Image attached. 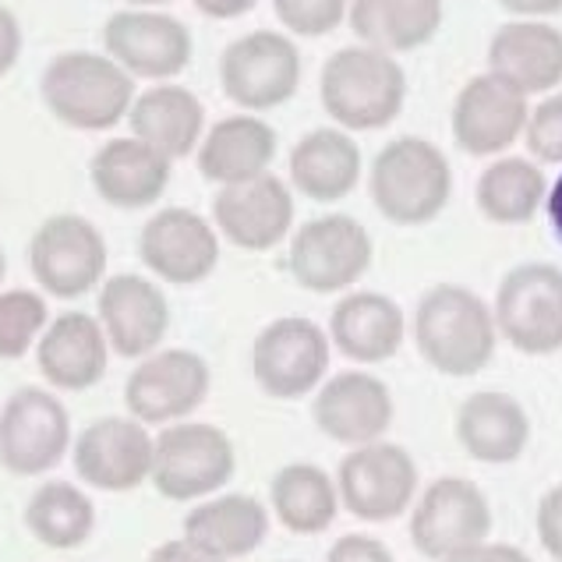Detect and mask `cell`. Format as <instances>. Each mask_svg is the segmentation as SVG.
Wrapping results in <instances>:
<instances>
[{"mask_svg": "<svg viewBox=\"0 0 562 562\" xmlns=\"http://www.w3.org/2000/svg\"><path fill=\"white\" fill-rule=\"evenodd\" d=\"M414 344L442 375L471 379L495 358V312L460 283H436L414 308Z\"/></svg>", "mask_w": 562, "mask_h": 562, "instance_id": "cell-1", "label": "cell"}, {"mask_svg": "<svg viewBox=\"0 0 562 562\" xmlns=\"http://www.w3.org/2000/svg\"><path fill=\"white\" fill-rule=\"evenodd\" d=\"M269 503L286 531L323 535L336 520V509H340V488L315 463H291L272 477Z\"/></svg>", "mask_w": 562, "mask_h": 562, "instance_id": "cell-33", "label": "cell"}, {"mask_svg": "<svg viewBox=\"0 0 562 562\" xmlns=\"http://www.w3.org/2000/svg\"><path fill=\"white\" fill-rule=\"evenodd\" d=\"M259 0H195V8L205 14V19H216V22H231L248 14Z\"/></svg>", "mask_w": 562, "mask_h": 562, "instance_id": "cell-43", "label": "cell"}, {"mask_svg": "<svg viewBox=\"0 0 562 562\" xmlns=\"http://www.w3.org/2000/svg\"><path fill=\"white\" fill-rule=\"evenodd\" d=\"M89 181L106 205L146 209L170 184V159L142 138H110L95 149L89 164Z\"/></svg>", "mask_w": 562, "mask_h": 562, "instance_id": "cell-25", "label": "cell"}, {"mask_svg": "<svg viewBox=\"0 0 562 562\" xmlns=\"http://www.w3.org/2000/svg\"><path fill=\"white\" fill-rule=\"evenodd\" d=\"M237 457L227 431L202 422L164 425L153 453V485L173 503L205 499L234 477Z\"/></svg>", "mask_w": 562, "mask_h": 562, "instance_id": "cell-7", "label": "cell"}, {"mask_svg": "<svg viewBox=\"0 0 562 562\" xmlns=\"http://www.w3.org/2000/svg\"><path fill=\"white\" fill-rule=\"evenodd\" d=\"M544 213H549V227L555 234V240L562 245V173L552 181L549 188V199H544Z\"/></svg>", "mask_w": 562, "mask_h": 562, "instance_id": "cell-45", "label": "cell"}, {"mask_svg": "<svg viewBox=\"0 0 562 562\" xmlns=\"http://www.w3.org/2000/svg\"><path fill=\"white\" fill-rule=\"evenodd\" d=\"M527 153L538 164H562V92H549L538 106H531L524 127Z\"/></svg>", "mask_w": 562, "mask_h": 562, "instance_id": "cell-37", "label": "cell"}, {"mask_svg": "<svg viewBox=\"0 0 562 562\" xmlns=\"http://www.w3.org/2000/svg\"><path fill=\"white\" fill-rule=\"evenodd\" d=\"M209 382H213L209 364L195 350H156L127 375L124 404L142 425H170L205 404Z\"/></svg>", "mask_w": 562, "mask_h": 562, "instance_id": "cell-15", "label": "cell"}, {"mask_svg": "<svg viewBox=\"0 0 562 562\" xmlns=\"http://www.w3.org/2000/svg\"><path fill=\"white\" fill-rule=\"evenodd\" d=\"M4 272H8V259H4V248H0V283H4Z\"/></svg>", "mask_w": 562, "mask_h": 562, "instance_id": "cell-47", "label": "cell"}, {"mask_svg": "<svg viewBox=\"0 0 562 562\" xmlns=\"http://www.w3.org/2000/svg\"><path fill=\"white\" fill-rule=\"evenodd\" d=\"M156 439L138 417H100L75 439V471L100 492H132L153 477Z\"/></svg>", "mask_w": 562, "mask_h": 562, "instance_id": "cell-17", "label": "cell"}, {"mask_svg": "<svg viewBox=\"0 0 562 562\" xmlns=\"http://www.w3.org/2000/svg\"><path fill=\"white\" fill-rule=\"evenodd\" d=\"M312 417L326 439L340 446H368L393 425V396L372 372H340L318 385Z\"/></svg>", "mask_w": 562, "mask_h": 562, "instance_id": "cell-21", "label": "cell"}, {"mask_svg": "<svg viewBox=\"0 0 562 562\" xmlns=\"http://www.w3.org/2000/svg\"><path fill=\"white\" fill-rule=\"evenodd\" d=\"M407 336L404 308L379 291H350L329 315V340L344 358L358 364L390 361Z\"/></svg>", "mask_w": 562, "mask_h": 562, "instance_id": "cell-24", "label": "cell"}, {"mask_svg": "<svg viewBox=\"0 0 562 562\" xmlns=\"http://www.w3.org/2000/svg\"><path fill=\"white\" fill-rule=\"evenodd\" d=\"M149 562H223L216 555H209L199 544H191L188 538H173V541H164L159 549L149 555Z\"/></svg>", "mask_w": 562, "mask_h": 562, "instance_id": "cell-42", "label": "cell"}, {"mask_svg": "<svg viewBox=\"0 0 562 562\" xmlns=\"http://www.w3.org/2000/svg\"><path fill=\"white\" fill-rule=\"evenodd\" d=\"M71 446L68 411L40 385H22L0 407V468L19 477L54 471Z\"/></svg>", "mask_w": 562, "mask_h": 562, "instance_id": "cell-12", "label": "cell"}, {"mask_svg": "<svg viewBox=\"0 0 562 562\" xmlns=\"http://www.w3.org/2000/svg\"><path fill=\"white\" fill-rule=\"evenodd\" d=\"M457 439L477 463H513L531 439L527 411L506 393H474L457 411Z\"/></svg>", "mask_w": 562, "mask_h": 562, "instance_id": "cell-29", "label": "cell"}, {"mask_svg": "<svg viewBox=\"0 0 562 562\" xmlns=\"http://www.w3.org/2000/svg\"><path fill=\"white\" fill-rule=\"evenodd\" d=\"M499 8L517 14V19H549V14L562 11V0H499Z\"/></svg>", "mask_w": 562, "mask_h": 562, "instance_id": "cell-44", "label": "cell"}, {"mask_svg": "<svg viewBox=\"0 0 562 562\" xmlns=\"http://www.w3.org/2000/svg\"><path fill=\"white\" fill-rule=\"evenodd\" d=\"M29 266L50 297H82L106 277V240L92 220L78 213H57L43 220L32 234Z\"/></svg>", "mask_w": 562, "mask_h": 562, "instance_id": "cell-10", "label": "cell"}, {"mask_svg": "<svg viewBox=\"0 0 562 562\" xmlns=\"http://www.w3.org/2000/svg\"><path fill=\"white\" fill-rule=\"evenodd\" d=\"M326 562H393V552L372 535H344L333 541Z\"/></svg>", "mask_w": 562, "mask_h": 562, "instance_id": "cell-39", "label": "cell"}, {"mask_svg": "<svg viewBox=\"0 0 562 562\" xmlns=\"http://www.w3.org/2000/svg\"><path fill=\"white\" fill-rule=\"evenodd\" d=\"M488 71L524 95L555 92L562 86V29L541 19L499 25L488 43Z\"/></svg>", "mask_w": 562, "mask_h": 562, "instance_id": "cell-22", "label": "cell"}, {"mask_svg": "<svg viewBox=\"0 0 562 562\" xmlns=\"http://www.w3.org/2000/svg\"><path fill=\"white\" fill-rule=\"evenodd\" d=\"M220 86L245 114L283 106L301 86L297 43L277 29L245 32L220 57Z\"/></svg>", "mask_w": 562, "mask_h": 562, "instance_id": "cell-6", "label": "cell"}, {"mask_svg": "<svg viewBox=\"0 0 562 562\" xmlns=\"http://www.w3.org/2000/svg\"><path fill=\"white\" fill-rule=\"evenodd\" d=\"M22 57V25L14 11L0 4V78H4Z\"/></svg>", "mask_w": 562, "mask_h": 562, "instance_id": "cell-41", "label": "cell"}, {"mask_svg": "<svg viewBox=\"0 0 562 562\" xmlns=\"http://www.w3.org/2000/svg\"><path fill=\"white\" fill-rule=\"evenodd\" d=\"M127 124H132L135 138L164 153L173 164V159H184L188 153H195V146H202L205 106L191 89L159 82L135 95Z\"/></svg>", "mask_w": 562, "mask_h": 562, "instance_id": "cell-27", "label": "cell"}, {"mask_svg": "<svg viewBox=\"0 0 562 562\" xmlns=\"http://www.w3.org/2000/svg\"><path fill=\"white\" fill-rule=\"evenodd\" d=\"M527 114H531L527 95L485 71L457 92L449 124H453V142L468 156H499L524 135Z\"/></svg>", "mask_w": 562, "mask_h": 562, "instance_id": "cell-19", "label": "cell"}, {"mask_svg": "<svg viewBox=\"0 0 562 562\" xmlns=\"http://www.w3.org/2000/svg\"><path fill=\"white\" fill-rule=\"evenodd\" d=\"M213 223L231 245L245 251H269L294 227V191L277 173L227 184L213 199Z\"/></svg>", "mask_w": 562, "mask_h": 562, "instance_id": "cell-18", "label": "cell"}, {"mask_svg": "<svg viewBox=\"0 0 562 562\" xmlns=\"http://www.w3.org/2000/svg\"><path fill=\"white\" fill-rule=\"evenodd\" d=\"M106 57H114L132 78L170 82L191 64V32L181 19L156 8H127L103 25Z\"/></svg>", "mask_w": 562, "mask_h": 562, "instance_id": "cell-14", "label": "cell"}, {"mask_svg": "<svg viewBox=\"0 0 562 562\" xmlns=\"http://www.w3.org/2000/svg\"><path fill=\"white\" fill-rule=\"evenodd\" d=\"M40 95L60 124L75 132H106L132 114L135 78L106 54L68 50L43 68Z\"/></svg>", "mask_w": 562, "mask_h": 562, "instance_id": "cell-4", "label": "cell"}, {"mask_svg": "<svg viewBox=\"0 0 562 562\" xmlns=\"http://www.w3.org/2000/svg\"><path fill=\"white\" fill-rule=\"evenodd\" d=\"M340 506L364 524H390L404 517L417 495V463L396 442L355 446L336 471Z\"/></svg>", "mask_w": 562, "mask_h": 562, "instance_id": "cell-11", "label": "cell"}, {"mask_svg": "<svg viewBox=\"0 0 562 562\" xmlns=\"http://www.w3.org/2000/svg\"><path fill=\"white\" fill-rule=\"evenodd\" d=\"M347 22L364 46L396 57L436 40L442 0H350Z\"/></svg>", "mask_w": 562, "mask_h": 562, "instance_id": "cell-31", "label": "cell"}, {"mask_svg": "<svg viewBox=\"0 0 562 562\" xmlns=\"http://www.w3.org/2000/svg\"><path fill=\"white\" fill-rule=\"evenodd\" d=\"M474 199L485 220L503 223V227H517V223L538 216V209L549 199V181H544V170L535 159L499 156L495 164L481 170Z\"/></svg>", "mask_w": 562, "mask_h": 562, "instance_id": "cell-32", "label": "cell"}, {"mask_svg": "<svg viewBox=\"0 0 562 562\" xmlns=\"http://www.w3.org/2000/svg\"><path fill=\"white\" fill-rule=\"evenodd\" d=\"M277 159V132L259 114H231L202 135L199 170L220 188L245 184L269 173Z\"/></svg>", "mask_w": 562, "mask_h": 562, "instance_id": "cell-26", "label": "cell"}, {"mask_svg": "<svg viewBox=\"0 0 562 562\" xmlns=\"http://www.w3.org/2000/svg\"><path fill=\"white\" fill-rule=\"evenodd\" d=\"M372 234L361 220L347 213H326L294 231L286 269L304 291L340 294L364 277L368 266H372Z\"/></svg>", "mask_w": 562, "mask_h": 562, "instance_id": "cell-5", "label": "cell"}, {"mask_svg": "<svg viewBox=\"0 0 562 562\" xmlns=\"http://www.w3.org/2000/svg\"><path fill=\"white\" fill-rule=\"evenodd\" d=\"M50 308H46L43 294L14 286V291H0V361L22 358L32 344H40L43 329L50 326Z\"/></svg>", "mask_w": 562, "mask_h": 562, "instance_id": "cell-35", "label": "cell"}, {"mask_svg": "<svg viewBox=\"0 0 562 562\" xmlns=\"http://www.w3.org/2000/svg\"><path fill=\"white\" fill-rule=\"evenodd\" d=\"M127 4H135V8H159V4H170V0H127Z\"/></svg>", "mask_w": 562, "mask_h": 562, "instance_id": "cell-46", "label": "cell"}, {"mask_svg": "<svg viewBox=\"0 0 562 562\" xmlns=\"http://www.w3.org/2000/svg\"><path fill=\"white\" fill-rule=\"evenodd\" d=\"M138 255L153 277L173 286H195L220 266V231L195 209L170 205L142 227Z\"/></svg>", "mask_w": 562, "mask_h": 562, "instance_id": "cell-16", "label": "cell"}, {"mask_svg": "<svg viewBox=\"0 0 562 562\" xmlns=\"http://www.w3.org/2000/svg\"><path fill=\"white\" fill-rule=\"evenodd\" d=\"M95 318L110 340V350L121 358H149L164 344L170 329V304L167 294L138 272H117L103 280Z\"/></svg>", "mask_w": 562, "mask_h": 562, "instance_id": "cell-20", "label": "cell"}, {"mask_svg": "<svg viewBox=\"0 0 562 562\" xmlns=\"http://www.w3.org/2000/svg\"><path fill=\"white\" fill-rule=\"evenodd\" d=\"M110 340L100 318L89 312H64L43 329L36 344V364L43 379L64 393L92 390L106 375Z\"/></svg>", "mask_w": 562, "mask_h": 562, "instance_id": "cell-23", "label": "cell"}, {"mask_svg": "<svg viewBox=\"0 0 562 562\" xmlns=\"http://www.w3.org/2000/svg\"><path fill=\"white\" fill-rule=\"evenodd\" d=\"M492 509L485 492L468 477H439L411 509V541L428 559H449L471 544L488 541Z\"/></svg>", "mask_w": 562, "mask_h": 562, "instance_id": "cell-13", "label": "cell"}, {"mask_svg": "<svg viewBox=\"0 0 562 562\" xmlns=\"http://www.w3.org/2000/svg\"><path fill=\"white\" fill-rule=\"evenodd\" d=\"M318 100L344 132H379L407 103V71L393 54L375 46H344L326 60Z\"/></svg>", "mask_w": 562, "mask_h": 562, "instance_id": "cell-2", "label": "cell"}, {"mask_svg": "<svg viewBox=\"0 0 562 562\" xmlns=\"http://www.w3.org/2000/svg\"><path fill=\"white\" fill-rule=\"evenodd\" d=\"M184 538L223 562L251 555L269 538V509L251 495H220L188 513Z\"/></svg>", "mask_w": 562, "mask_h": 562, "instance_id": "cell-30", "label": "cell"}, {"mask_svg": "<svg viewBox=\"0 0 562 562\" xmlns=\"http://www.w3.org/2000/svg\"><path fill=\"white\" fill-rule=\"evenodd\" d=\"M368 191L379 213L396 227H425L453 195V170L436 142L400 135L372 159Z\"/></svg>", "mask_w": 562, "mask_h": 562, "instance_id": "cell-3", "label": "cell"}, {"mask_svg": "<svg viewBox=\"0 0 562 562\" xmlns=\"http://www.w3.org/2000/svg\"><path fill=\"white\" fill-rule=\"evenodd\" d=\"M25 527L40 544L68 552L86 544L95 527V506L71 481H46L25 506Z\"/></svg>", "mask_w": 562, "mask_h": 562, "instance_id": "cell-34", "label": "cell"}, {"mask_svg": "<svg viewBox=\"0 0 562 562\" xmlns=\"http://www.w3.org/2000/svg\"><path fill=\"white\" fill-rule=\"evenodd\" d=\"M361 181V149L344 127H315L291 149V184L312 202H340Z\"/></svg>", "mask_w": 562, "mask_h": 562, "instance_id": "cell-28", "label": "cell"}, {"mask_svg": "<svg viewBox=\"0 0 562 562\" xmlns=\"http://www.w3.org/2000/svg\"><path fill=\"white\" fill-rule=\"evenodd\" d=\"M333 355L329 333L301 315H283L255 336L251 372L259 390L272 400H297L326 382Z\"/></svg>", "mask_w": 562, "mask_h": 562, "instance_id": "cell-9", "label": "cell"}, {"mask_svg": "<svg viewBox=\"0 0 562 562\" xmlns=\"http://www.w3.org/2000/svg\"><path fill=\"white\" fill-rule=\"evenodd\" d=\"M538 538L555 562H562V485L549 488L538 503Z\"/></svg>", "mask_w": 562, "mask_h": 562, "instance_id": "cell-38", "label": "cell"}, {"mask_svg": "<svg viewBox=\"0 0 562 562\" xmlns=\"http://www.w3.org/2000/svg\"><path fill=\"white\" fill-rule=\"evenodd\" d=\"M492 312L495 329L520 355H555L562 350V269L552 262H524L509 269Z\"/></svg>", "mask_w": 562, "mask_h": 562, "instance_id": "cell-8", "label": "cell"}, {"mask_svg": "<svg viewBox=\"0 0 562 562\" xmlns=\"http://www.w3.org/2000/svg\"><path fill=\"white\" fill-rule=\"evenodd\" d=\"M442 562H531L524 549L517 544H503V541H481V544H471V549H463L457 555H449Z\"/></svg>", "mask_w": 562, "mask_h": 562, "instance_id": "cell-40", "label": "cell"}, {"mask_svg": "<svg viewBox=\"0 0 562 562\" xmlns=\"http://www.w3.org/2000/svg\"><path fill=\"white\" fill-rule=\"evenodd\" d=\"M272 8L294 36H326L347 19L350 0H272Z\"/></svg>", "mask_w": 562, "mask_h": 562, "instance_id": "cell-36", "label": "cell"}]
</instances>
